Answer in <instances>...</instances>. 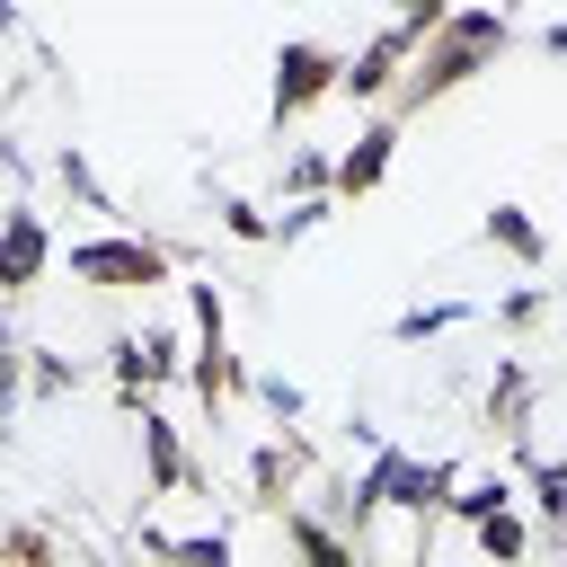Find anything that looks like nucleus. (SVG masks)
I'll list each match as a JSON object with an SVG mask.
<instances>
[{"mask_svg": "<svg viewBox=\"0 0 567 567\" xmlns=\"http://www.w3.org/2000/svg\"><path fill=\"white\" fill-rule=\"evenodd\" d=\"M89 266H97V275H151V257H133V248H97Z\"/></svg>", "mask_w": 567, "mask_h": 567, "instance_id": "nucleus-1", "label": "nucleus"}, {"mask_svg": "<svg viewBox=\"0 0 567 567\" xmlns=\"http://www.w3.org/2000/svg\"><path fill=\"white\" fill-rule=\"evenodd\" d=\"M27 266H35V230L18 221V230H9V275H27Z\"/></svg>", "mask_w": 567, "mask_h": 567, "instance_id": "nucleus-2", "label": "nucleus"}]
</instances>
